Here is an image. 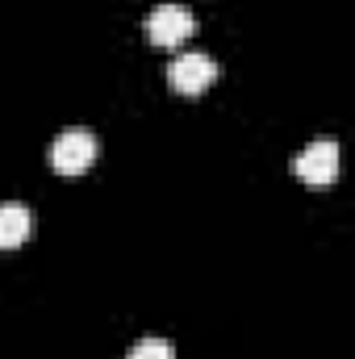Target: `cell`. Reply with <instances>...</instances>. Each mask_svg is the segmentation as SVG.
Segmentation results:
<instances>
[{
    "instance_id": "cell-4",
    "label": "cell",
    "mask_w": 355,
    "mask_h": 359,
    "mask_svg": "<svg viewBox=\"0 0 355 359\" xmlns=\"http://www.w3.org/2000/svg\"><path fill=\"white\" fill-rule=\"evenodd\" d=\"M293 172H297V180H305L309 188H326V184H335V176H339V147H335L330 138L309 142V147L297 155Z\"/></svg>"
},
{
    "instance_id": "cell-1",
    "label": "cell",
    "mask_w": 355,
    "mask_h": 359,
    "mask_svg": "<svg viewBox=\"0 0 355 359\" xmlns=\"http://www.w3.org/2000/svg\"><path fill=\"white\" fill-rule=\"evenodd\" d=\"M96 134L92 130H63L51 151H46V163L59 172V176H84L92 163H96Z\"/></svg>"
},
{
    "instance_id": "cell-6",
    "label": "cell",
    "mask_w": 355,
    "mask_h": 359,
    "mask_svg": "<svg viewBox=\"0 0 355 359\" xmlns=\"http://www.w3.org/2000/svg\"><path fill=\"white\" fill-rule=\"evenodd\" d=\"M126 359H176V347L168 339H138Z\"/></svg>"
},
{
    "instance_id": "cell-3",
    "label": "cell",
    "mask_w": 355,
    "mask_h": 359,
    "mask_svg": "<svg viewBox=\"0 0 355 359\" xmlns=\"http://www.w3.org/2000/svg\"><path fill=\"white\" fill-rule=\"evenodd\" d=\"M213 80H217V63L209 55H201V50L180 55V59H172V67H168V84L180 96H201Z\"/></svg>"
},
{
    "instance_id": "cell-2",
    "label": "cell",
    "mask_w": 355,
    "mask_h": 359,
    "mask_svg": "<svg viewBox=\"0 0 355 359\" xmlns=\"http://www.w3.org/2000/svg\"><path fill=\"white\" fill-rule=\"evenodd\" d=\"M192 29H196V17H192L188 8H180V4H159V8L147 17V38H151V46H159V50H172L180 42H188Z\"/></svg>"
},
{
    "instance_id": "cell-5",
    "label": "cell",
    "mask_w": 355,
    "mask_h": 359,
    "mask_svg": "<svg viewBox=\"0 0 355 359\" xmlns=\"http://www.w3.org/2000/svg\"><path fill=\"white\" fill-rule=\"evenodd\" d=\"M29 234H34V213H29L25 205H17V201L0 205V251L21 247Z\"/></svg>"
}]
</instances>
